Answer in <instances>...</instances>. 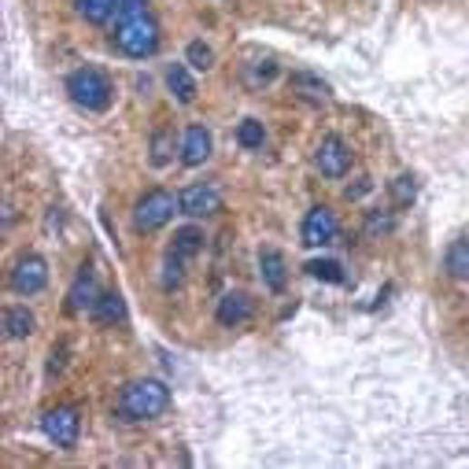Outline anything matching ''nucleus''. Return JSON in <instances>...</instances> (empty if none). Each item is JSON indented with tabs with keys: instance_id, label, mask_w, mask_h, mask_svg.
<instances>
[{
	"instance_id": "obj_16",
	"label": "nucleus",
	"mask_w": 469,
	"mask_h": 469,
	"mask_svg": "<svg viewBox=\"0 0 469 469\" xmlns=\"http://www.w3.org/2000/svg\"><path fill=\"white\" fill-rule=\"evenodd\" d=\"M119 8H123V0H75V12L93 26L111 23L115 15H119Z\"/></svg>"
},
{
	"instance_id": "obj_3",
	"label": "nucleus",
	"mask_w": 469,
	"mask_h": 469,
	"mask_svg": "<svg viewBox=\"0 0 469 469\" xmlns=\"http://www.w3.org/2000/svg\"><path fill=\"white\" fill-rule=\"evenodd\" d=\"M67 96H71L82 111L100 115V111L111 107L115 85H111V78H107L100 67H78V71L67 75Z\"/></svg>"
},
{
	"instance_id": "obj_20",
	"label": "nucleus",
	"mask_w": 469,
	"mask_h": 469,
	"mask_svg": "<svg viewBox=\"0 0 469 469\" xmlns=\"http://www.w3.org/2000/svg\"><path fill=\"white\" fill-rule=\"evenodd\" d=\"M288 85L296 89V96H304V100H311V104H325V100H329V85H325L318 75L300 71V75H292V82H288Z\"/></svg>"
},
{
	"instance_id": "obj_14",
	"label": "nucleus",
	"mask_w": 469,
	"mask_h": 469,
	"mask_svg": "<svg viewBox=\"0 0 469 469\" xmlns=\"http://www.w3.org/2000/svg\"><path fill=\"white\" fill-rule=\"evenodd\" d=\"M166 89H170V96L178 100V104H193L196 100V78H193V71L185 67V64H174V67H166Z\"/></svg>"
},
{
	"instance_id": "obj_9",
	"label": "nucleus",
	"mask_w": 469,
	"mask_h": 469,
	"mask_svg": "<svg viewBox=\"0 0 469 469\" xmlns=\"http://www.w3.org/2000/svg\"><path fill=\"white\" fill-rule=\"evenodd\" d=\"M178 211L185 218H211V215L222 211V193L215 185H207V182L189 185V189L178 193Z\"/></svg>"
},
{
	"instance_id": "obj_23",
	"label": "nucleus",
	"mask_w": 469,
	"mask_h": 469,
	"mask_svg": "<svg viewBox=\"0 0 469 469\" xmlns=\"http://www.w3.org/2000/svg\"><path fill=\"white\" fill-rule=\"evenodd\" d=\"M148 152H152V155H148L152 166H166V163L174 159V130H155Z\"/></svg>"
},
{
	"instance_id": "obj_7",
	"label": "nucleus",
	"mask_w": 469,
	"mask_h": 469,
	"mask_svg": "<svg viewBox=\"0 0 469 469\" xmlns=\"http://www.w3.org/2000/svg\"><path fill=\"white\" fill-rule=\"evenodd\" d=\"M314 163L325 178H344V174L351 170V163H355V152H351V145L340 134H329V137H322V145L314 152Z\"/></svg>"
},
{
	"instance_id": "obj_28",
	"label": "nucleus",
	"mask_w": 469,
	"mask_h": 469,
	"mask_svg": "<svg viewBox=\"0 0 469 469\" xmlns=\"http://www.w3.org/2000/svg\"><path fill=\"white\" fill-rule=\"evenodd\" d=\"M67 351H71V344L64 340L60 347H52V363H48V374H60L64 370V363H67Z\"/></svg>"
},
{
	"instance_id": "obj_26",
	"label": "nucleus",
	"mask_w": 469,
	"mask_h": 469,
	"mask_svg": "<svg viewBox=\"0 0 469 469\" xmlns=\"http://www.w3.org/2000/svg\"><path fill=\"white\" fill-rule=\"evenodd\" d=\"M307 274L318 277V281H329V284H340L344 281V266L336 259H311L307 263Z\"/></svg>"
},
{
	"instance_id": "obj_10",
	"label": "nucleus",
	"mask_w": 469,
	"mask_h": 469,
	"mask_svg": "<svg viewBox=\"0 0 469 469\" xmlns=\"http://www.w3.org/2000/svg\"><path fill=\"white\" fill-rule=\"evenodd\" d=\"M96 300H100L96 277H93V270H89V266H82V270L75 274L71 288H67V304H64V311H67V314H85V311H93V307H96Z\"/></svg>"
},
{
	"instance_id": "obj_18",
	"label": "nucleus",
	"mask_w": 469,
	"mask_h": 469,
	"mask_svg": "<svg viewBox=\"0 0 469 469\" xmlns=\"http://www.w3.org/2000/svg\"><path fill=\"white\" fill-rule=\"evenodd\" d=\"M34 329H37V318H34V311H26L23 304H12V307L5 311V333H8L12 340L34 336Z\"/></svg>"
},
{
	"instance_id": "obj_15",
	"label": "nucleus",
	"mask_w": 469,
	"mask_h": 469,
	"mask_svg": "<svg viewBox=\"0 0 469 469\" xmlns=\"http://www.w3.org/2000/svg\"><path fill=\"white\" fill-rule=\"evenodd\" d=\"M96 325H115V322H126V300L119 296V292H100L96 307L89 311Z\"/></svg>"
},
{
	"instance_id": "obj_17",
	"label": "nucleus",
	"mask_w": 469,
	"mask_h": 469,
	"mask_svg": "<svg viewBox=\"0 0 469 469\" xmlns=\"http://www.w3.org/2000/svg\"><path fill=\"white\" fill-rule=\"evenodd\" d=\"M166 252H174L178 259L193 263V259L204 252V229H196V225H182L178 233H174V244H170Z\"/></svg>"
},
{
	"instance_id": "obj_25",
	"label": "nucleus",
	"mask_w": 469,
	"mask_h": 469,
	"mask_svg": "<svg viewBox=\"0 0 469 469\" xmlns=\"http://www.w3.org/2000/svg\"><path fill=\"white\" fill-rule=\"evenodd\" d=\"M185 64H189L193 71H211V67H215V48L204 45V41H189V48H185Z\"/></svg>"
},
{
	"instance_id": "obj_6",
	"label": "nucleus",
	"mask_w": 469,
	"mask_h": 469,
	"mask_svg": "<svg viewBox=\"0 0 469 469\" xmlns=\"http://www.w3.org/2000/svg\"><path fill=\"white\" fill-rule=\"evenodd\" d=\"M12 292H19V296H37V292L48 284V263L34 252L19 255L15 266H12V277H8Z\"/></svg>"
},
{
	"instance_id": "obj_13",
	"label": "nucleus",
	"mask_w": 469,
	"mask_h": 469,
	"mask_svg": "<svg viewBox=\"0 0 469 469\" xmlns=\"http://www.w3.org/2000/svg\"><path fill=\"white\" fill-rule=\"evenodd\" d=\"M178 152H182V163L185 166H204L211 159V134L204 126H189Z\"/></svg>"
},
{
	"instance_id": "obj_22",
	"label": "nucleus",
	"mask_w": 469,
	"mask_h": 469,
	"mask_svg": "<svg viewBox=\"0 0 469 469\" xmlns=\"http://www.w3.org/2000/svg\"><path fill=\"white\" fill-rule=\"evenodd\" d=\"M237 145H241L244 152H259V148L266 145V130H263V123H259V119H244V123L237 126Z\"/></svg>"
},
{
	"instance_id": "obj_27",
	"label": "nucleus",
	"mask_w": 469,
	"mask_h": 469,
	"mask_svg": "<svg viewBox=\"0 0 469 469\" xmlns=\"http://www.w3.org/2000/svg\"><path fill=\"white\" fill-rule=\"evenodd\" d=\"M414 196H418V182L410 178V174H399V178L392 182V204L406 207V204H414Z\"/></svg>"
},
{
	"instance_id": "obj_29",
	"label": "nucleus",
	"mask_w": 469,
	"mask_h": 469,
	"mask_svg": "<svg viewBox=\"0 0 469 469\" xmlns=\"http://www.w3.org/2000/svg\"><path fill=\"white\" fill-rule=\"evenodd\" d=\"M363 193H370V182L363 178V185H355V189H347V200H359Z\"/></svg>"
},
{
	"instance_id": "obj_2",
	"label": "nucleus",
	"mask_w": 469,
	"mask_h": 469,
	"mask_svg": "<svg viewBox=\"0 0 469 469\" xmlns=\"http://www.w3.org/2000/svg\"><path fill=\"white\" fill-rule=\"evenodd\" d=\"M170 410V388L159 377H141L130 381L119 392V403H115V418L119 422H155Z\"/></svg>"
},
{
	"instance_id": "obj_8",
	"label": "nucleus",
	"mask_w": 469,
	"mask_h": 469,
	"mask_svg": "<svg viewBox=\"0 0 469 469\" xmlns=\"http://www.w3.org/2000/svg\"><path fill=\"white\" fill-rule=\"evenodd\" d=\"M336 233H340L336 215H333L325 204L311 207L307 218H304V225H300V237H304L307 248H325V244H333V241H336Z\"/></svg>"
},
{
	"instance_id": "obj_21",
	"label": "nucleus",
	"mask_w": 469,
	"mask_h": 469,
	"mask_svg": "<svg viewBox=\"0 0 469 469\" xmlns=\"http://www.w3.org/2000/svg\"><path fill=\"white\" fill-rule=\"evenodd\" d=\"M163 292H178L182 284H185V259H178L174 252H166V259H163Z\"/></svg>"
},
{
	"instance_id": "obj_1",
	"label": "nucleus",
	"mask_w": 469,
	"mask_h": 469,
	"mask_svg": "<svg viewBox=\"0 0 469 469\" xmlns=\"http://www.w3.org/2000/svg\"><path fill=\"white\" fill-rule=\"evenodd\" d=\"M163 45V30L159 19L152 15V8L145 0H123L119 15H115V48L130 60H148Z\"/></svg>"
},
{
	"instance_id": "obj_4",
	"label": "nucleus",
	"mask_w": 469,
	"mask_h": 469,
	"mask_svg": "<svg viewBox=\"0 0 469 469\" xmlns=\"http://www.w3.org/2000/svg\"><path fill=\"white\" fill-rule=\"evenodd\" d=\"M174 211H178V200H174L166 189H152L134 207V229L137 233H155L174 218Z\"/></svg>"
},
{
	"instance_id": "obj_11",
	"label": "nucleus",
	"mask_w": 469,
	"mask_h": 469,
	"mask_svg": "<svg viewBox=\"0 0 469 469\" xmlns=\"http://www.w3.org/2000/svg\"><path fill=\"white\" fill-rule=\"evenodd\" d=\"M252 314H255V304H252L248 292H225V296L218 300V307H215V318L225 329H237V325L252 322Z\"/></svg>"
},
{
	"instance_id": "obj_12",
	"label": "nucleus",
	"mask_w": 469,
	"mask_h": 469,
	"mask_svg": "<svg viewBox=\"0 0 469 469\" xmlns=\"http://www.w3.org/2000/svg\"><path fill=\"white\" fill-rule=\"evenodd\" d=\"M259 277H263V284L270 292H284V284H288V263H284V255L277 248H263L259 252Z\"/></svg>"
},
{
	"instance_id": "obj_24",
	"label": "nucleus",
	"mask_w": 469,
	"mask_h": 469,
	"mask_svg": "<svg viewBox=\"0 0 469 469\" xmlns=\"http://www.w3.org/2000/svg\"><path fill=\"white\" fill-rule=\"evenodd\" d=\"M395 229V218H392V211H370L366 215V225H363V233L370 241H381V237H388V233Z\"/></svg>"
},
{
	"instance_id": "obj_5",
	"label": "nucleus",
	"mask_w": 469,
	"mask_h": 469,
	"mask_svg": "<svg viewBox=\"0 0 469 469\" xmlns=\"http://www.w3.org/2000/svg\"><path fill=\"white\" fill-rule=\"evenodd\" d=\"M41 433L55 444V447H78V436H82V418H78V410L75 406H55L48 410V414L41 418Z\"/></svg>"
},
{
	"instance_id": "obj_19",
	"label": "nucleus",
	"mask_w": 469,
	"mask_h": 469,
	"mask_svg": "<svg viewBox=\"0 0 469 469\" xmlns=\"http://www.w3.org/2000/svg\"><path fill=\"white\" fill-rule=\"evenodd\" d=\"M444 270H447V277H454V281H469V237L451 241V248H447V255H444Z\"/></svg>"
}]
</instances>
